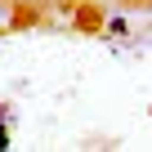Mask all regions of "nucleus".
Segmentation results:
<instances>
[{
  "label": "nucleus",
  "mask_w": 152,
  "mask_h": 152,
  "mask_svg": "<svg viewBox=\"0 0 152 152\" xmlns=\"http://www.w3.org/2000/svg\"><path fill=\"white\" fill-rule=\"evenodd\" d=\"M0 148H9V130H0Z\"/></svg>",
  "instance_id": "obj_1"
}]
</instances>
